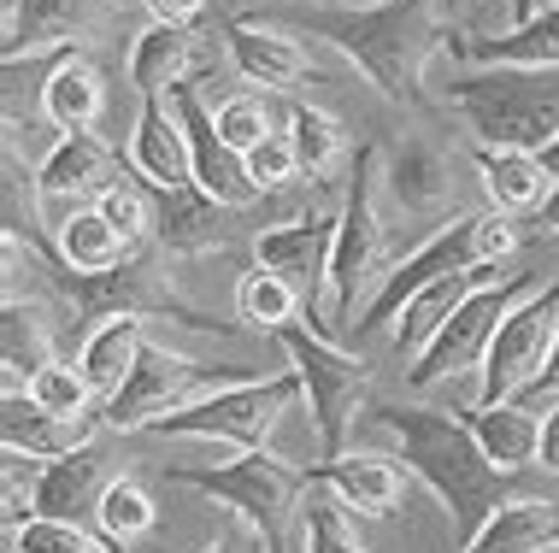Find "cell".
Segmentation results:
<instances>
[{
    "label": "cell",
    "mask_w": 559,
    "mask_h": 553,
    "mask_svg": "<svg viewBox=\"0 0 559 553\" xmlns=\"http://www.w3.org/2000/svg\"><path fill=\"white\" fill-rule=\"evenodd\" d=\"M300 41H324L395 107H425V71L448 41L442 0H377V7L265 12Z\"/></svg>",
    "instance_id": "obj_1"
},
{
    "label": "cell",
    "mask_w": 559,
    "mask_h": 553,
    "mask_svg": "<svg viewBox=\"0 0 559 553\" xmlns=\"http://www.w3.org/2000/svg\"><path fill=\"white\" fill-rule=\"evenodd\" d=\"M366 424L389 442V454L442 501V513H448V525L460 542L507 501V477L495 471L489 454L477 447L465 412L436 407V400H406V407H371Z\"/></svg>",
    "instance_id": "obj_2"
},
{
    "label": "cell",
    "mask_w": 559,
    "mask_h": 553,
    "mask_svg": "<svg viewBox=\"0 0 559 553\" xmlns=\"http://www.w3.org/2000/svg\"><path fill=\"white\" fill-rule=\"evenodd\" d=\"M377 154L383 147L366 142L347 166V194L336 206V248H330V277H324V301H319V330L342 336L359 324V312L383 277L395 272L389 260V201H383V177H377Z\"/></svg>",
    "instance_id": "obj_3"
},
{
    "label": "cell",
    "mask_w": 559,
    "mask_h": 553,
    "mask_svg": "<svg viewBox=\"0 0 559 553\" xmlns=\"http://www.w3.org/2000/svg\"><path fill=\"white\" fill-rule=\"evenodd\" d=\"M519 260V224L507 213H495V206H483V213H460L448 224H436V230L418 242L406 260H395V272L383 277V289L366 301L354 330L359 336H389V324L401 318V306L413 301L418 289H430V282H442L453 272H477V265H507Z\"/></svg>",
    "instance_id": "obj_4"
},
{
    "label": "cell",
    "mask_w": 559,
    "mask_h": 553,
    "mask_svg": "<svg viewBox=\"0 0 559 553\" xmlns=\"http://www.w3.org/2000/svg\"><path fill=\"white\" fill-rule=\"evenodd\" d=\"M453 112L477 147H519L542 154L559 136V65L524 71V65H460L448 83Z\"/></svg>",
    "instance_id": "obj_5"
},
{
    "label": "cell",
    "mask_w": 559,
    "mask_h": 553,
    "mask_svg": "<svg viewBox=\"0 0 559 553\" xmlns=\"http://www.w3.org/2000/svg\"><path fill=\"white\" fill-rule=\"evenodd\" d=\"M236 383H260V371L253 365H213V360H201V353L154 336L142 353V365H135V377L100 407V424H107L112 436H147L165 418L201 407V400H213L218 388H236Z\"/></svg>",
    "instance_id": "obj_6"
},
{
    "label": "cell",
    "mask_w": 559,
    "mask_h": 553,
    "mask_svg": "<svg viewBox=\"0 0 559 553\" xmlns=\"http://www.w3.org/2000/svg\"><path fill=\"white\" fill-rule=\"evenodd\" d=\"M548 277L554 272H531V265H501L495 277H483L477 289L453 306V318L430 336V348L406 365V383H413L418 395H436L442 383L477 371L483 353H489V341H495V330H501V318L536 289V282H548Z\"/></svg>",
    "instance_id": "obj_7"
},
{
    "label": "cell",
    "mask_w": 559,
    "mask_h": 553,
    "mask_svg": "<svg viewBox=\"0 0 559 553\" xmlns=\"http://www.w3.org/2000/svg\"><path fill=\"white\" fill-rule=\"evenodd\" d=\"M277 348H283V360H289V371L300 377V388H307L312 424H319V436H324V459H336L347 447V436L359 430V418L377 407L366 353H347L336 336L307 330V324H289V330L277 336Z\"/></svg>",
    "instance_id": "obj_8"
},
{
    "label": "cell",
    "mask_w": 559,
    "mask_h": 553,
    "mask_svg": "<svg viewBox=\"0 0 559 553\" xmlns=\"http://www.w3.org/2000/svg\"><path fill=\"white\" fill-rule=\"evenodd\" d=\"M177 483L194 495L230 506L236 518L260 525L271 542H289V530L300 525V501L312 489V471L289 466L277 447H248V454L224 459V466H201V471H177Z\"/></svg>",
    "instance_id": "obj_9"
},
{
    "label": "cell",
    "mask_w": 559,
    "mask_h": 553,
    "mask_svg": "<svg viewBox=\"0 0 559 553\" xmlns=\"http://www.w3.org/2000/svg\"><path fill=\"white\" fill-rule=\"evenodd\" d=\"M66 306H71V318H83V324L130 312V318H147V324L171 318V324H183V330H218V324H206L201 312L183 301V289H177V277H171V253L165 248L130 253V260L107 277H71L66 272Z\"/></svg>",
    "instance_id": "obj_10"
},
{
    "label": "cell",
    "mask_w": 559,
    "mask_h": 553,
    "mask_svg": "<svg viewBox=\"0 0 559 553\" xmlns=\"http://www.w3.org/2000/svg\"><path fill=\"white\" fill-rule=\"evenodd\" d=\"M554 336H559V272L548 282H536V289L501 318V330H495L489 353H483V365H477L483 407H489V400H512L519 388H531L542 360H548V348H554Z\"/></svg>",
    "instance_id": "obj_11"
},
{
    "label": "cell",
    "mask_w": 559,
    "mask_h": 553,
    "mask_svg": "<svg viewBox=\"0 0 559 553\" xmlns=\"http://www.w3.org/2000/svg\"><path fill=\"white\" fill-rule=\"evenodd\" d=\"M213 65H218L213 36H201L194 24H159V19L135 29L124 53L130 88L135 95H159V100L177 95V88H201L213 77Z\"/></svg>",
    "instance_id": "obj_12"
},
{
    "label": "cell",
    "mask_w": 559,
    "mask_h": 553,
    "mask_svg": "<svg viewBox=\"0 0 559 553\" xmlns=\"http://www.w3.org/2000/svg\"><path fill=\"white\" fill-rule=\"evenodd\" d=\"M118 0H12L7 7V59L78 53V41H95L118 29Z\"/></svg>",
    "instance_id": "obj_13"
},
{
    "label": "cell",
    "mask_w": 559,
    "mask_h": 553,
    "mask_svg": "<svg viewBox=\"0 0 559 553\" xmlns=\"http://www.w3.org/2000/svg\"><path fill=\"white\" fill-rule=\"evenodd\" d=\"M377 177H383V201L413 224H448L460 218L453 206V159L425 136H406L377 154Z\"/></svg>",
    "instance_id": "obj_14"
},
{
    "label": "cell",
    "mask_w": 559,
    "mask_h": 553,
    "mask_svg": "<svg viewBox=\"0 0 559 553\" xmlns=\"http://www.w3.org/2000/svg\"><path fill=\"white\" fill-rule=\"evenodd\" d=\"M330 248H336V213H295L277 218L265 230H253V265L277 272L307 306L324 301V277H330Z\"/></svg>",
    "instance_id": "obj_15"
},
{
    "label": "cell",
    "mask_w": 559,
    "mask_h": 553,
    "mask_svg": "<svg viewBox=\"0 0 559 553\" xmlns=\"http://www.w3.org/2000/svg\"><path fill=\"white\" fill-rule=\"evenodd\" d=\"M177 112V124H183L189 136V166H194V183L213 194L218 206H230V213H248L253 201H260V189L248 183V159L236 154L230 142L218 136V112L206 107L201 88H177V95H165Z\"/></svg>",
    "instance_id": "obj_16"
},
{
    "label": "cell",
    "mask_w": 559,
    "mask_h": 553,
    "mask_svg": "<svg viewBox=\"0 0 559 553\" xmlns=\"http://www.w3.org/2000/svg\"><path fill=\"white\" fill-rule=\"evenodd\" d=\"M118 171H124L118 154L95 136V130H71V136H53L48 154L36 159V201L66 206V213L71 206H95L100 189H107Z\"/></svg>",
    "instance_id": "obj_17"
},
{
    "label": "cell",
    "mask_w": 559,
    "mask_h": 553,
    "mask_svg": "<svg viewBox=\"0 0 559 553\" xmlns=\"http://www.w3.org/2000/svg\"><path fill=\"white\" fill-rule=\"evenodd\" d=\"M224 53H230L236 77H248L253 88H300L312 77V53L300 48V36L271 24L265 12H236L224 24Z\"/></svg>",
    "instance_id": "obj_18"
},
{
    "label": "cell",
    "mask_w": 559,
    "mask_h": 553,
    "mask_svg": "<svg viewBox=\"0 0 559 553\" xmlns=\"http://www.w3.org/2000/svg\"><path fill=\"white\" fill-rule=\"evenodd\" d=\"M130 171L142 177L154 194H171L194 183V166H189V136L177 124L171 100L159 95H135V124H130Z\"/></svg>",
    "instance_id": "obj_19"
},
{
    "label": "cell",
    "mask_w": 559,
    "mask_h": 553,
    "mask_svg": "<svg viewBox=\"0 0 559 553\" xmlns=\"http://www.w3.org/2000/svg\"><path fill=\"white\" fill-rule=\"evenodd\" d=\"M100 436H107L100 418H53L29 400V388H7L0 395V442L19 459H66Z\"/></svg>",
    "instance_id": "obj_20"
},
{
    "label": "cell",
    "mask_w": 559,
    "mask_h": 553,
    "mask_svg": "<svg viewBox=\"0 0 559 553\" xmlns=\"http://www.w3.org/2000/svg\"><path fill=\"white\" fill-rule=\"evenodd\" d=\"M312 477L336 489L359 518H395L406 501V466L395 454H377V447H342Z\"/></svg>",
    "instance_id": "obj_21"
},
{
    "label": "cell",
    "mask_w": 559,
    "mask_h": 553,
    "mask_svg": "<svg viewBox=\"0 0 559 553\" xmlns=\"http://www.w3.org/2000/svg\"><path fill=\"white\" fill-rule=\"evenodd\" d=\"M154 248H165L171 260H206V253H224L230 248V206H218L201 183H183V189L159 194Z\"/></svg>",
    "instance_id": "obj_22"
},
{
    "label": "cell",
    "mask_w": 559,
    "mask_h": 553,
    "mask_svg": "<svg viewBox=\"0 0 559 553\" xmlns=\"http://www.w3.org/2000/svg\"><path fill=\"white\" fill-rule=\"evenodd\" d=\"M460 553H559V495H507Z\"/></svg>",
    "instance_id": "obj_23"
},
{
    "label": "cell",
    "mask_w": 559,
    "mask_h": 553,
    "mask_svg": "<svg viewBox=\"0 0 559 553\" xmlns=\"http://www.w3.org/2000/svg\"><path fill=\"white\" fill-rule=\"evenodd\" d=\"M460 65H524V71H554L559 65V0L536 7L524 24L495 29V36H453L448 41Z\"/></svg>",
    "instance_id": "obj_24"
},
{
    "label": "cell",
    "mask_w": 559,
    "mask_h": 553,
    "mask_svg": "<svg viewBox=\"0 0 559 553\" xmlns=\"http://www.w3.org/2000/svg\"><path fill=\"white\" fill-rule=\"evenodd\" d=\"M147 318H130V312H112V318H95L78 341V371L88 377V388L100 395V407L135 377V365H142L147 353Z\"/></svg>",
    "instance_id": "obj_25"
},
{
    "label": "cell",
    "mask_w": 559,
    "mask_h": 553,
    "mask_svg": "<svg viewBox=\"0 0 559 553\" xmlns=\"http://www.w3.org/2000/svg\"><path fill=\"white\" fill-rule=\"evenodd\" d=\"M112 471H107V454L100 442L78 447L66 459H41V477H36V513L41 518H95L100 495H107Z\"/></svg>",
    "instance_id": "obj_26"
},
{
    "label": "cell",
    "mask_w": 559,
    "mask_h": 553,
    "mask_svg": "<svg viewBox=\"0 0 559 553\" xmlns=\"http://www.w3.org/2000/svg\"><path fill=\"white\" fill-rule=\"evenodd\" d=\"M472 166H477V183L489 194L495 213L507 218H524V213H542L554 194V177L542 166V154H519V147H472Z\"/></svg>",
    "instance_id": "obj_27"
},
{
    "label": "cell",
    "mask_w": 559,
    "mask_h": 553,
    "mask_svg": "<svg viewBox=\"0 0 559 553\" xmlns=\"http://www.w3.org/2000/svg\"><path fill=\"white\" fill-rule=\"evenodd\" d=\"M507 265H512V260H507ZM495 272H501V265H477V272H453V277H442V282H430V289H418L413 301L401 306V318L389 324V336H383V341H389V353L413 365L418 353L430 348V336L453 318V306H460L465 294H472L483 277H495Z\"/></svg>",
    "instance_id": "obj_28"
},
{
    "label": "cell",
    "mask_w": 559,
    "mask_h": 553,
    "mask_svg": "<svg viewBox=\"0 0 559 553\" xmlns=\"http://www.w3.org/2000/svg\"><path fill=\"white\" fill-rule=\"evenodd\" d=\"M100 112H107V77L95 71L88 53H59L48 83H41V118L48 130L71 136V130H95Z\"/></svg>",
    "instance_id": "obj_29"
},
{
    "label": "cell",
    "mask_w": 559,
    "mask_h": 553,
    "mask_svg": "<svg viewBox=\"0 0 559 553\" xmlns=\"http://www.w3.org/2000/svg\"><path fill=\"white\" fill-rule=\"evenodd\" d=\"M477 447L489 454V466L512 477L524 466H536V442H542V412H531L524 400H489V407L465 412Z\"/></svg>",
    "instance_id": "obj_30"
},
{
    "label": "cell",
    "mask_w": 559,
    "mask_h": 553,
    "mask_svg": "<svg viewBox=\"0 0 559 553\" xmlns=\"http://www.w3.org/2000/svg\"><path fill=\"white\" fill-rule=\"evenodd\" d=\"M53 253H59V265H66L71 277H107L130 260L135 248L100 218V206H71V213L59 218V230H53Z\"/></svg>",
    "instance_id": "obj_31"
},
{
    "label": "cell",
    "mask_w": 559,
    "mask_h": 553,
    "mask_svg": "<svg viewBox=\"0 0 559 553\" xmlns=\"http://www.w3.org/2000/svg\"><path fill=\"white\" fill-rule=\"evenodd\" d=\"M295 553H371L366 530H359V513L330 483H319V477H312L307 501H300Z\"/></svg>",
    "instance_id": "obj_32"
},
{
    "label": "cell",
    "mask_w": 559,
    "mask_h": 553,
    "mask_svg": "<svg viewBox=\"0 0 559 553\" xmlns=\"http://www.w3.org/2000/svg\"><path fill=\"white\" fill-rule=\"evenodd\" d=\"M95 530L100 536H112L118 548H142L147 536L159 530V501H154V489L142 483V477H112L107 483V495H100V506H95Z\"/></svg>",
    "instance_id": "obj_33"
},
{
    "label": "cell",
    "mask_w": 559,
    "mask_h": 553,
    "mask_svg": "<svg viewBox=\"0 0 559 553\" xmlns=\"http://www.w3.org/2000/svg\"><path fill=\"white\" fill-rule=\"evenodd\" d=\"M283 130H289V142H295V159H300V177H307V183H319V177H330L347 159L342 124L324 107H312V100H295V107L283 112Z\"/></svg>",
    "instance_id": "obj_34"
},
{
    "label": "cell",
    "mask_w": 559,
    "mask_h": 553,
    "mask_svg": "<svg viewBox=\"0 0 559 553\" xmlns=\"http://www.w3.org/2000/svg\"><path fill=\"white\" fill-rule=\"evenodd\" d=\"M300 306H307V301H300V294H295L289 282L277 277V272H265V265L241 272V282H236V318L248 324V330L271 336V341H277L283 330H289Z\"/></svg>",
    "instance_id": "obj_35"
},
{
    "label": "cell",
    "mask_w": 559,
    "mask_h": 553,
    "mask_svg": "<svg viewBox=\"0 0 559 553\" xmlns=\"http://www.w3.org/2000/svg\"><path fill=\"white\" fill-rule=\"evenodd\" d=\"M100 218L112 224L118 236H124V242L142 253V248H154V224H159V194L142 183V177L135 171H118L107 189H100Z\"/></svg>",
    "instance_id": "obj_36"
},
{
    "label": "cell",
    "mask_w": 559,
    "mask_h": 553,
    "mask_svg": "<svg viewBox=\"0 0 559 553\" xmlns=\"http://www.w3.org/2000/svg\"><path fill=\"white\" fill-rule=\"evenodd\" d=\"M29 400L53 418H100V395L88 388V377L78 371V360H53L29 377Z\"/></svg>",
    "instance_id": "obj_37"
},
{
    "label": "cell",
    "mask_w": 559,
    "mask_h": 553,
    "mask_svg": "<svg viewBox=\"0 0 559 553\" xmlns=\"http://www.w3.org/2000/svg\"><path fill=\"white\" fill-rule=\"evenodd\" d=\"M7 553H124L112 536L78 525V518H29L7 536Z\"/></svg>",
    "instance_id": "obj_38"
},
{
    "label": "cell",
    "mask_w": 559,
    "mask_h": 553,
    "mask_svg": "<svg viewBox=\"0 0 559 553\" xmlns=\"http://www.w3.org/2000/svg\"><path fill=\"white\" fill-rule=\"evenodd\" d=\"M213 112H218V136L230 142L236 154H253V147L277 130V124H271V107L260 95H230V100H218Z\"/></svg>",
    "instance_id": "obj_39"
},
{
    "label": "cell",
    "mask_w": 559,
    "mask_h": 553,
    "mask_svg": "<svg viewBox=\"0 0 559 553\" xmlns=\"http://www.w3.org/2000/svg\"><path fill=\"white\" fill-rule=\"evenodd\" d=\"M241 159H248V183L260 189V194H277V189H289L295 177H300V159H295L289 130H271V136L253 147V154H241Z\"/></svg>",
    "instance_id": "obj_40"
},
{
    "label": "cell",
    "mask_w": 559,
    "mask_h": 553,
    "mask_svg": "<svg viewBox=\"0 0 559 553\" xmlns=\"http://www.w3.org/2000/svg\"><path fill=\"white\" fill-rule=\"evenodd\" d=\"M201 553H283L277 542H271V536L260 530V525H248V518H236L230 513V525H224L213 542H206Z\"/></svg>",
    "instance_id": "obj_41"
},
{
    "label": "cell",
    "mask_w": 559,
    "mask_h": 553,
    "mask_svg": "<svg viewBox=\"0 0 559 553\" xmlns=\"http://www.w3.org/2000/svg\"><path fill=\"white\" fill-rule=\"evenodd\" d=\"M512 400H524L531 412H548V407H559V336H554L548 360H542V371H536V383H531V388H519Z\"/></svg>",
    "instance_id": "obj_42"
},
{
    "label": "cell",
    "mask_w": 559,
    "mask_h": 553,
    "mask_svg": "<svg viewBox=\"0 0 559 553\" xmlns=\"http://www.w3.org/2000/svg\"><path fill=\"white\" fill-rule=\"evenodd\" d=\"M536 471L559 483V407L542 412V442H536Z\"/></svg>",
    "instance_id": "obj_43"
},
{
    "label": "cell",
    "mask_w": 559,
    "mask_h": 553,
    "mask_svg": "<svg viewBox=\"0 0 559 553\" xmlns=\"http://www.w3.org/2000/svg\"><path fill=\"white\" fill-rule=\"evenodd\" d=\"M147 7V19H159V24H194L206 12V0H142Z\"/></svg>",
    "instance_id": "obj_44"
},
{
    "label": "cell",
    "mask_w": 559,
    "mask_h": 553,
    "mask_svg": "<svg viewBox=\"0 0 559 553\" xmlns=\"http://www.w3.org/2000/svg\"><path fill=\"white\" fill-rule=\"evenodd\" d=\"M536 230H542V236H554V242H559V183H554V194H548V206L536 213Z\"/></svg>",
    "instance_id": "obj_45"
},
{
    "label": "cell",
    "mask_w": 559,
    "mask_h": 553,
    "mask_svg": "<svg viewBox=\"0 0 559 553\" xmlns=\"http://www.w3.org/2000/svg\"><path fill=\"white\" fill-rule=\"evenodd\" d=\"M542 166H548V177H554V183H559V136H554L548 147H542Z\"/></svg>",
    "instance_id": "obj_46"
},
{
    "label": "cell",
    "mask_w": 559,
    "mask_h": 553,
    "mask_svg": "<svg viewBox=\"0 0 559 553\" xmlns=\"http://www.w3.org/2000/svg\"><path fill=\"white\" fill-rule=\"evenodd\" d=\"M512 12H519V24H524V19L536 12V0H512Z\"/></svg>",
    "instance_id": "obj_47"
},
{
    "label": "cell",
    "mask_w": 559,
    "mask_h": 553,
    "mask_svg": "<svg viewBox=\"0 0 559 553\" xmlns=\"http://www.w3.org/2000/svg\"><path fill=\"white\" fill-rule=\"evenodd\" d=\"M230 7H236V0H230ZM319 7H342V0H319Z\"/></svg>",
    "instance_id": "obj_48"
},
{
    "label": "cell",
    "mask_w": 559,
    "mask_h": 553,
    "mask_svg": "<svg viewBox=\"0 0 559 553\" xmlns=\"http://www.w3.org/2000/svg\"><path fill=\"white\" fill-rule=\"evenodd\" d=\"M0 7H12V0H0Z\"/></svg>",
    "instance_id": "obj_49"
}]
</instances>
